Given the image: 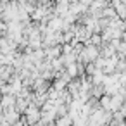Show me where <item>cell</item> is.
Masks as SVG:
<instances>
[{"label":"cell","instance_id":"1","mask_svg":"<svg viewBox=\"0 0 126 126\" xmlns=\"http://www.w3.org/2000/svg\"><path fill=\"white\" fill-rule=\"evenodd\" d=\"M42 110H40V107L36 105V104H30V107L26 109V112H24V121L28 123V126H35V124H38L40 121H42Z\"/></svg>","mask_w":126,"mask_h":126},{"label":"cell","instance_id":"2","mask_svg":"<svg viewBox=\"0 0 126 126\" xmlns=\"http://www.w3.org/2000/svg\"><path fill=\"white\" fill-rule=\"evenodd\" d=\"M61 54H62V47L61 45H52V47H47V50H45V55L50 61L52 59H59Z\"/></svg>","mask_w":126,"mask_h":126},{"label":"cell","instance_id":"3","mask_svg":"<svg viewBox=\"0 0 126 126\" xmlns=\"http://www.w3.org/2000/svg\"><path fill=\"white\" fill-rule=\"evenodd\" d=\"M105 17H109V16H112V17H116V12L112 11V9H104V12H102Z\"/></svg>","mask_w":126,"mask_h":126}]
</instances>
